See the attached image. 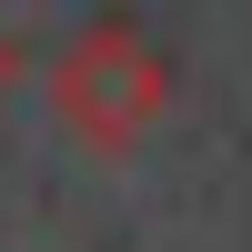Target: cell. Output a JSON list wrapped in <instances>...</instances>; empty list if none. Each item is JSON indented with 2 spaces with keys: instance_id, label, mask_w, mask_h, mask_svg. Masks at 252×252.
Segmentation results:
<instances>
[{
  "instance_id": "cell-1",
  "label": "cell",
  "mask_w": 252,
  "mask_h": 252,
  "mask_svg": "<svg viewBox=\"0 0 252 252\" xmlns=\"http://www.w3.org/2000/svg\"><path fill=\"white\" fill-rule=\"evenodd\" d=\"M81 101L101 111V131H121L131 111H152V71H141L131 51H101V61H91V81H81Z\"/></svg>"
}]
</instances>
